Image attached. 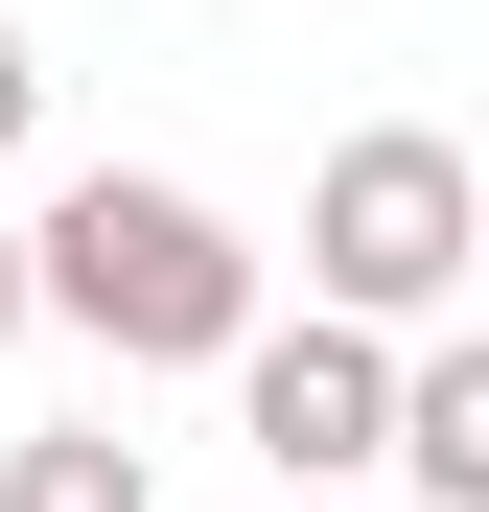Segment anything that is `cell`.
<instances>
[{"mask_svg": "<svg viewBox=\"0 0 489 512\" xmlns=\"http://www.w3.org/2000/svg\"><path fill=\"white\" fill-rule=\"evenodd\" d=\"M24 280H47V326H94L117 373H233L257 233H233L187 163H70V187L24 210Z\"/></svg>", "mask_w": 489, "mask_h": 512, "instance_id": "6da1fadb", "label": "cell"}, {"mask_svg": "<svg viewBox=\"0 0 489 512\" xmlns=\"http://www.w3.org/2000/svg\"><path fill=\"white\" fill-rule=\"evenodd\" d=\"M466 280H489V187H466V140L373 117V140L303 163V303H350V326H443Z\"/></svg>", "mask_w": 489, "mask_h": 512, "instance_id": "7a4b0ae2", "label": "cell"}, {"mask_svg": "<svg viewBox=\"0 0 489 512\" xmlns=\"http://www.w3.org/2000/svg\"><path fill=\"white\" fill-rule=\"evenodd\" d=\"M233 443H257L280 489H373L396 466V326H350V303H257L233 326Z\"/></svg>", "mask_w": 489, "mask_h": 512, "instance_id": "3957f363", "label": "cell"}, {"mask_svg": "<svg viewBox=\"0 0 489 512\" xmlns=\"http://www.w3.org/2000/svg\"><path fill=\"white\" fill-rule=\"evenodd\" d=\"M396 466L443 512H489V326H396Z\"/></svg>", "mask_w": 489, "mask_h": 512, "instance_id": "277c9868", "label": "cell"}, {"mask_svg": "<svg viewBox=\"0 0 489 512\" xmlns=\"http://www.w3.org/2000/svg\"><path fill=\"white\" fill-rule=\"evenodd\" d=\"M0 512H163V466L117 419H47V443H0Z\"/></svg>", "mask_w": 489, "mask_h": 512, "instance_id": "5b68a950", "label": "cell"}, {"mask_svg": "<svg viewBox=\"0 0 489 512\" xmlns=\"http://www.w3.org/2000/svg\"><path fill=\"white\" fill-rule=\"evenodd\" d=\"M24 117H47V47H24V24H0V163H24Z\"/></svg>", "mask_w": 489, "mask_h": 512, "instance_id": "8992f818", "label": "cell"}, {"mask_svg": "<svg viewBox=\"0 0 489 512\" xmlns=\"http://www.w3.org/2000/svg\"><path fill=\"white\" fill-rule=\"evenodd\" d=\"M24 326H47V280H24V210H0V350H24Z\"/></svg>", "mask_w": 489, "mask_h": 512, "instance_id": "52a82bcc", "label": "cell"}, {"mask_svg": "<svg viewBox=\"0 0 489 512\" xmlns=\"http://www.w3.org/2000/svg\"><path fill=\"white\" fill-rule=\"evenodd\" d=\"M280 512H350V489H280Z\"/></svg>", "mask_w": 489, "mask_h": 512, "instance_id": "ba28073f", "label": "cell"}]
</instances>
